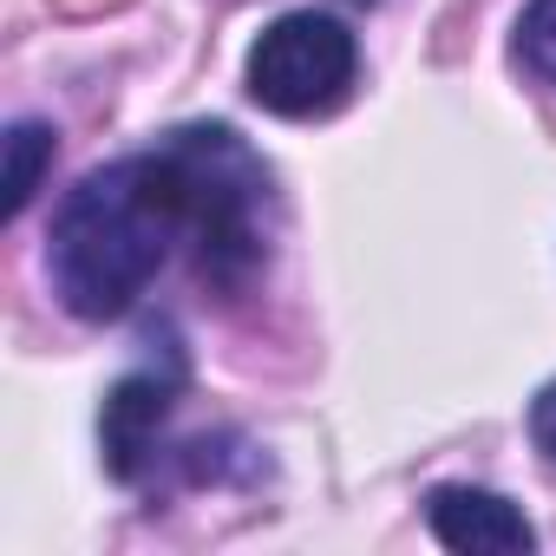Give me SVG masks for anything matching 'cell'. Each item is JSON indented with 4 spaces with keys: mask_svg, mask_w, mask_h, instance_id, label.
Instances as JSON below:
<instances>
[{
    "mask_svg": "<svg viewBox=\"0 0 556 556\" xmlns=\"http://www.w3.org/2000/svg\"><path fill=\"white\" fill-rule=\"evenodd\" d=\"M170 242H190V223H184V184L164 144L144 157L86 170L66 190L47 236L53 295L79 321H118L151 289Z\"/></svg>",
    "mask_w": 556,
    "mask_h": 556,
    "instance_id": "6da1fadb",
    "label": "cell"
},
{
    "mask_svg": "<svg viewBox=\"0 0 556 556\" xmlns=\"http://www.w3.org/2000/svg\"><path fill=\"white\" fill-rule=\"evenodd\" d=\"M177 184H184V223H190V262L197 282L223 302H242L268 262V170L229 125H184L164 138Z\"/></svg>",
    "mask_w": 556,
    "mask_h": 556,
    "instance_id": "7a4b0ae2",
    "label": "cell"
},
{
    "mask_svg": "<svg viewBox=\"0 0 556 556\" xmlns=\"http://www.w3.org/2000/svg\"><path fill=\"white\" fill-rule=\"evenodd\" d=\"M361 73V47L334 14H282L249 47V99L275 118H328Z\"/></svg>",
    "mask_w": 556,
    "mask_h": 556,
    "instance_id": "3957f363",
    "label": "cell"
},
{
    "mask_svg": "<svg viewBox=\"0 0 556 556\" xmlns=\"http://www.w3.org/2000/svg\"><path fill=\"white\" fill-rule=\"evenodd\" d=\"M177 387L184 374H131L112 387L105 413H99V445H105V471L118 484H138L151 465H157V439H164V419L177 406Z\"/></svg>",
    "mask_w": 556,
    "mask_h": 556,
    "instance_id": "277c9868",
    "label": "cell"
},
{
    "mask_svg": "<svg viewBox=\"0 0 556 556\" xmlns=\"http://www.w3.org/2000/svg\"><path fill=\"white\" fill-rule=\"evenodd\" d=\"M426 523L445 549H465V556H523L536 543L523 510L497 491H478V484H439L426 497Z\"/></svg>",
    "mask_w": 556,
    "mask_h": 556,
    "instance_id": "5b68a950",
    "label": "cell"
},
{
    "mask_svg": "<svg viewBox=\"0 0 556 556\" xmlns=\"http://www.w3.org/2000/svg\"><path fill=\"white\" fill-rule=\"evenodd\" d=\"M47 164H53V131L34 125V118H21V125L8 131V216H21V210L34 203Z\"/></svg>",
    "mask_w": 556,
    "mask_h": 556,
    "instance_id": "8992f818",
    "label": "cell"
},
{
    "mask_svg": "<svg viewBox=\"0 0 556 556\" xmlns=\"http://www.w3.org/2000/svg\"><path fill=\"white\" fill-rule=\"evenodd\" d=\"M517 53L536 79L556 86V0H530L523 21H517Z\"/></svg>",
    "mask_w": 556,
    "mask_h": 556,
    "instance_id": "52a82bcc",
    "label": "cell"
},
{
    "mask_svg": "<svg viewBox=\"0 0 556 556\" xmlns=\"http://www.w3.org/2000/svg\"><path fill=\"white\" fill-rule=\"evenodd\" d=\"M530 439H536V452L556 465V380L530 400Z\"/></svg>",
    "mask_w": 556,
    "mask_h": 556,
    "instance_id": "ba28073f",
    "label": "cell"
},
{
    "mask_svg": "<svg viewBox=\"0 0 556 556\" xmlns=\"http://www.w3.org/2000/svg\"><path fill=\"white\" fill-rule=\"evenodd\" d=\"M66 14H99V8H118V0H60Z\"/></svg>",
    "mask_w": 556,
    "mask_h": 556,
    "instance_id": "9c48e42d",
    "label": "cell"
}]
</instances>
